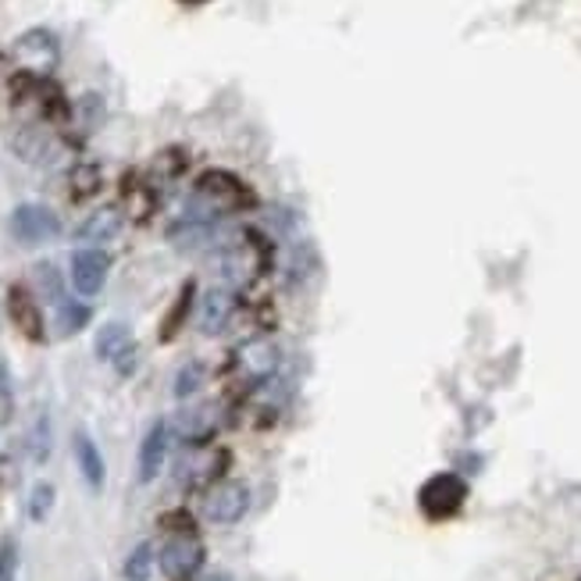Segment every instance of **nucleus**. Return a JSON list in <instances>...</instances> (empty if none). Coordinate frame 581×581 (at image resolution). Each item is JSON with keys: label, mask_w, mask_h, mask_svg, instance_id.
Here are the masks:
<instances>
[{"label": "nucleus", "mask_w": 581, "mask_h": 581, "mask_svg": "<svg viewBox=\"0 0 581 581\" xmlns=\"http://www.w3.org/2000/svg\"><path fill=\"white\" fill-rule=\"evenodd\" d=\"M15 567H19V546L15 538L4 535L0 538V581H15Z\"/></svg>", "instance_id": "obj_22"}, {"label": "nucleus", "mask_w": 581, "mask_h": 581, "mask_svg": "<svg viewBox=\"0 0 581 581\" xmlns=\"http://www.w3.org/2000/svg\"><path fill=\"white\" fill-rule=\"evenodd\" d=\"M121 222H126V218H121L118 208H100V211H93L83 225H79V239L93 242V247H100V242H111L121 233Z\"/></svg>", "instance_id": "obj_13"}, {"label": "nucleus", "mask_w": 581, "mask_h": 581, "mask_svg": "<svg viewBox=\"0 0 581 581\" xmlns=\"http://www.w3.org/2000/svg\"><path fill=\"white\" fill-rule=\"evenodd\" d=\"M261 268H264V257L257 247H250V242H239V247L225 253V275L233 282H250Z\"/></svg>", "instance_id": "obj_14"}, {"label": "nucleus", "mask_w": 581, "mask_h": 581, "mask_svg": "<svg viewBox=\"0 0 581 581\" xmlns=\"http://www.w3.org/2000/svg\"><path fill=\"white\" fill-rule=\"evenodd\" d=\"M250 510V489L236 478L214 482L204 496V518L214 524H236Z\"/></svg>", "instance_id": "obj_5"}, {"label": "nucleus", "mask_w": 581, "mask_h": 581, "mask_svg": "<svg viewBox=\"0 0 581 581\" xmlns=\"http://www.w3.org/2000/svg\"><path fill=\"white\" fill-rule=\"evenodd\" d=\"M11 54H15V61L36 79H44L47 72H54V64H58V58H61L58 39H54V33H47V29L22 33L15 39V47H11Z\"/></svg>", "instance_id": "obj_6"}, {"label": "nucleus", "mask_w": 581, "mask_h": 581, "mask_svg": "<svg viewBox=\"0 0 581 581\" xmlns=\"http://www.w3.org/2000/svg\"><path fill=\"white\" fill-rule=\"evenodd\" d=\"M75 464H79V475L86 478V485L93 493L104 489V456L97 450V442H93L86 431H75Z\"/></svg>", "instance_id": "obj_12"}, {"label": "nucleus", "mask_w": 581, "mask_h": 581, "mask_svg": "<svg viewBox=\"0 0 581 581\" xmlns=\"http://www.w3.org/2000/svg\"><path fill=\"white\" fill-rule=\"evenodd\" d=\"M193 204L204 211L193 222H204V218H214V214H233V211L253 208V193H250V186L242 182V179H236L233 171L211 168V171H204L197 179Z\"/></svg>", "instance_id": "obj_1"}, {"label": "nucleus", "mask_w": 581, "mask_h": 581, "mask_svg": "<svg viewBox=\"0 0 581 581\" xmlns=\"http://www.w3.org/2000/svg\"><path fill=\"white\" fill-rule=\"evenodd\" d=\"M467 503V482L456 471H439V475L425 478V485L417 489V507L428 521H446L456 518Z\"/></svg>", "instance_id": "obj_2"}, {"label": "nucleus", "mask_w": 581, "mask_h": 581, "mask_svg": "<svg viewBox=\"0 0 581 581\" xmlns=\"http://www.w3.org/2000/svg\"><path fill=\"white\" fill-rule=\"evenodd\" d=\"M50 456V428L47 422H39L33 431V461H47Z\"/></svg>", "instance_id": "obj_23"}, {"label": "nucleus", "mask_w": 581, "mask_h": 581, "mask_svg": "<svg viewBox=\"0 0 581 581\" xmlns=\"http://www.w3.org/2000/svg\"><path fill=\"white\" fill-rule=\"evenodd\" d=\"M107 272H111V257L97 247L75 250L72 253V286L83 296H97L107 282Z\"/></svg>", "instance_id": "obj_7"}, {"label": "nucleus", "mask_w": 581, "mask_h": 581, "mask_svg": "<svg viewBox=\"0 0 581 581\" xmlns=\"http://www.w3.org/2000/svg\"><path fill=\"white\" fill-rule=\"evenodd\" d=\"M54 485L50 482H36L33 485V493H29V518L33 521H47V513H50V507H54Z\"/></svg>", "instance_id": "obj_20"}, {"label": "nucleus", "mask_w": 581, "mask_h": 581, "mask_svg": "<svg viewBox=\"0 0 581 581\" xmlns=\"http://www.w3.org/2000/svg\"><path fill=\"white\" fill-rule=\"evenodd\" d=\"M204 581H228V578H222V574H211V578H204Z\"/></svg>", "instance_id": "obj_25"}, {"label": "nucleus", "mask_w": 581, "mask_h": 581, "mask_svg": "<svg viewBox=\"0 0 581 581\" xmlns=\"http://www.w3.org/2000/svg\"><path fill=\"white\" fill-rule=\"evenodd\" d=\"M121 574H126V581H151V574H154V546L140 543L137 549H132L126 557V567H121Z\"/></svg>", "instance_id": "obj_17"}, {"label": "nucleus", "mask_w": 581, "mask_h": 581, "mask_svg": "<svg viewBox=\"0 0 581 581\" xmlns=\"http://www.w3.org/2000/svg\"><path fill=\"white\" fill-rule=\"evenodd\" d=\"M236 368L247 375L250 382H264V378L275 375L278 368V346L272 340H264V335L247 340L236 349Z\"/></svg>", "instance_id": "obj_9"}, {"label": "nucleus", "mask_w": 581, "mask_h": 581, "mask_svg": "<svg viewBox=\"0 0 581 581\" xmlns=\"http://www.w3.org/2000/svg\"><path fill=\"white\" fill-rule=\"evenodd\" d=\"M204 378H208V368L200 360H189L179 368V375H175V396L186 400V396H193L200 386H204Z\"/></svg>", "instance_id": "obj_18"}, {"label": "nucleus", "mask_w": 581, "mask_h": 581, "mask_svg": "<svg viewBox=\"0 0 581 581\" xmlns=\"http://www.w3.org/2000/svg\"><path fill=\"white\" fill-rule=\"evenodd\" d=\"M578 581H581V578H578Z\"/></svg>", "instance_id": "obj_26"}, {"label": "nucleus", "mask_w": 581, "mask_h": 581, "mask_svg": "<svg viewBox=\"0 0 581 581\" xmlns=\"http://www.w3.org/2000/svg\"><path fill=\"white\" fill-rule=\"evenodd\" d=\"M8 315L11 325H15L29 343H44V310H39V300L25 289V286H11L8 289Z\"/></svg>", "instance_id": "obj_8"}, {"label": "nucleus", "mask_w": 581, "mask_h": 581, "mask_svg": "<svg viewBox=\"0 0 581 581\" xmlns=\"http://www.w3.org/2000/svg\"><path fill=\"white\" fill-rule=\"evenodd\" d=\"M137 346L132 343V335H129V329L121 325V321H111V325H104L100 332H97V343H93V354H97L100 360H118L121 354H129V349Z\"/></svg>", "instance_id": "obj_15"}, {"label": "nucleus", "mask_w": 581, "mask_h": 581, "mask_svg": "<svg viewBox=\"0 0 581 581\" xmlns=\"http://www.w3.org/2000/svg\"><path fill=\"white\" fill-rule=\"evenodd\" d=\"M165 456H168V425L165 422H154L146 428V436L140 442V482L151 485L161 467H165Z\"/></svg>", "instance_id": "obj_10"}, {"label": "nucleus", "mask_w": 581, "mask_h": 581, "mask_svg": "<svg viewBox=\"0 0 581 581\" xmlns=\"http://www.w3.org/2000/svg\"><path fill=\"white\" fill-rule=\"evenodd\" d=\"M11 233L25 247H39L61 236V218L44 204H19L11 211Z\"/></svg>", "instance_id": "obj_4"}, {"label": "nucleus", "mask_w": 581, "mask_h": 581, "mask_svg": "<svg viewBox=\"0 0 581 581\" xmlns=\"http://www.w3.org/2000/svg\"><path fill=\"white\" fill-rule=\"evenodd\" d=\"M97 186H100V171L93 168V165H79L72 171V197H90V193H97Z\"/></svg>", "instance_id": "obj_21"}, {"label": "nucleus", "mask_w": 581, "mask_h": 581, "mask_svg": "<svg viewBox=\"0 0 581 581\" xmlns=\"http://www.w3.org/2000/svg\"><path fill=\"white\" fill-rule=\"evenodd\" d=\"M90 325V307L86 304H75V300H61L58 304V329L64 335H72L79 329Z\"/></svg>", "instance_id": "obj_19"}, {"label": "nucleus", "mask_w": 581, "mask_h": 581, "mask_svg": "<svg viewBox=\"0 0 581 581\" xmlns=\"http://www.w3.org/2000/svg\"><path fill=\"white\" fill-rule=\"evenodd\" d=\"M182 4H189V8H200V4H208V0H182Z\"/></svg>", "instance_id": "obj_24"}, {"label": "nucleus", "mask_w": 581, "mask_h": 581, "mask_svg": "<svg viewBox=\"0 0 581 581\" xmlns=\"http://www.w3.org/2000/svg\"><path fill=\"white\" fill-rule=\"evenodd\" d=\"M157 560H161V571H165L168 578L186 581L204 567L208 549H204V543H200V535H193V529H182V532L168 535V543L161 546Z\"/></svg>", "instance_id": "obj_3"}, {"label": "nucleus", "mask_w": 581, "mask_h": 581, "mask_svg": "<svg viewBox=\"0 0 581 581\" xmlns=\"http://www.w3.org/2000/svg\"><path fill=\"white\" fill-rule=\"evenodd\" d=\"M193 282H186L182 286V293L175 296V304H171V310H168V318L161 321V340H175V335H179V329L186 325V318H189V307H193Z\"/></svg>", "instance_id": "obj_16"}, {"label": "nucleus", "mask_w": 581, "mask_h": 581, "mask_svg": "<svg viewBox=\"0 0 581 581\" xmlns=\"http://www.w3.org/2000/svg\"><path fill=\"white\" fill-rule=\"evenodd\" d=\"M236 315V296L228 289H211L204 296V304H200V329L208 335H218L228 321Z\"/></svg>", "instance_id": "obj_11"}]
</instances>
